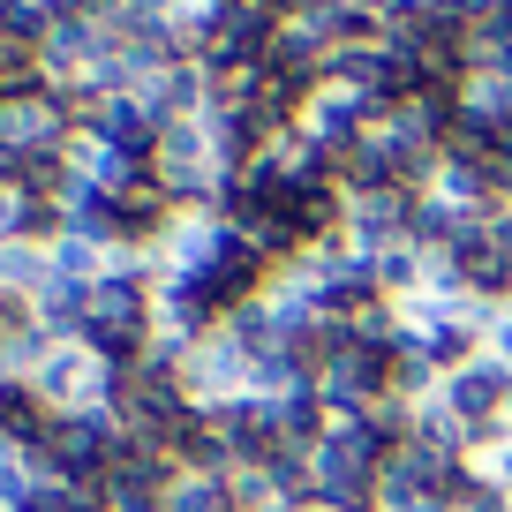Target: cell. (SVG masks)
<instances>
[{
  "mask_svg": "<svg viewBox=\"0 0 512 512\" xmlns=\"http://www.w3.org/2000/svg\"><path fill=\"white\" fill-rule=\"evenodd\" d=\"M121 369L128 362H106L91 339H53V354L38 362L31 392L53 415H98V407H113V392H121Z\"/></svg>",
  "mask_w": 512,
  "mask_h": 512,
  "instance_id": "cell-1",
  "label": "cell"
},
{
  "mask_svg": "<svg viewBox=\"0 0 512 512\" xmlns=\"http://www.w3.org/2000/svg\"><path fill=\"white\" fill-rule=\"evenodd\" d=\"M181 392H189V407H234V400H249L256 392V354L241 347L226 324H211L204 339L189 347V362H181Z\"/></svg>",
  "mask_w": 512,
  "mask_h": 512,
  "instance_id": "cell-2",
  "label": "cell"
},
{
  "mask_svg": "<svg viewBox=\"0 0 512 512\" xmlns=\"http://www.w3.org/2000/svg\"><path fill=\"white\" fill-rule=\"evenodd\" d=\"M68 136H76V121H68V106L46 91V83H31V91H0V151H8V159L61 151Z\"/></svg>",
  "mask_w": 512,
  "mask_h": 512,
  "instance_id": "cell-3",
  "label": "cell"
},
{
  "mask_svg": "<svg viewBox=\"0 0 512 512\" xmlns=\"http://www.w3.org/2000/svg\"><path fill=\"white\" fill-rule=\"evenodd\" d=\"M151 249H159V279H204L211 264L234 249V226H226L219 211H174Z\"/></svg>",
  "mask_w": 512,
  "mask_h": 512,
  "instance_id": "cell-4",
  "label": "cell"
},
{
  "mask_svg": "<svg viewBox=\"0 0 512 512\" xmlns=\"http://www.w3.org/2000/svg\"><path fill=\"white\" fill-rule=\"evenodd\" d=\"M445 407L467 422V430H482V422H505L512 415V369L505 362H490V354H475V362H460V369H445Z\"/></svg>",
  "mask_w": 512,
  "mask_h": 512,
  "instance_id": "cell-5",
  "label": "cell"
},
{
  "mask_svg": "<svg viewBox=\"0 0 512 512\" xmlns=\"http://www.w3.org/2000/svg\"><path fill=\"white\" fill-rule=\"evenodd\" d=\"M61 159H68V174H76L83 189H98V196H121L128 181L144 174V159H136V151H121L113 136H98V128H76V136L61 144Z\"/></svg>",
  "mask_w": 512,
  "mask_h": 512,
  "instance_id": "cell-6",
  "label": "cell"
},
{
  "mask_svg": "<svg viewBox=\"0 0 512 512\" xmlns=\"http://www.w3.org/2000/svg\"><path fill=\"white\" fill-rule=\"evenodd\" d=\"M53 241H38V234H16V241H0V294H8V302H23L31 309L38 294L53 287Z\"/></svg>",
  "mask_w": 512,
  "mask_h": 512,
  "instance_id": "cell-7",
  "label": "cell"
},
{
  "mask_svg": "<svg viewBox=\"0 0 512 512\" xmlns=\"http://www.w3.org/2000/svg\"><path fill=\"white\" fill-rule=\"evenodd\" d=\"M166 512H234V490H226V475H189L181 467L174 490H166Z\"/></svg>",
  "mask_w": 512,
  "mask_h": 512,
  "instance_id": "cell-8",
  "label": "cell"
},
{
  "mask_svg": "<svg viewBox=\"0 0 512 512\" xmlns=\"http://www.w3.org/2000/svg\"><path fill=\"white\" fill-rule=\"evenodd\" d=\"M482 354H490V362H505V369H512V302H497L490 332H482Z\"/></svg>",
  "mask_w": 512,
  "mask_h": 512,
  "instance_id": "cell-9",
  "label": "cell"
},
{
  "mask_svg": "<svg viewBox=\"0 0 512 512\" xmlns=\"http://www.w3.org/2000/svg\"><path fill=\"white\" fill-rule=\"evenodd\" d=\"M61 512H113V505H106V490H98V482H68Z\"/></svg>",
  "mask_w": 512,
  "mask_h": 512,
  "instance_id": "cell-10",
  "label": "cell"
}]
</instances>
